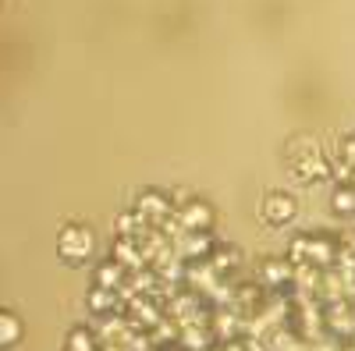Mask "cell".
I'll list each match as a JSON object with an SVG mask.
<instances>
[{
	"mask_svg": "<svg viewBox=\"0 0 355 351\" xmlns=\"http://www.w3.org/2000/svg\"><path fill=\"white\" fill-rule=\"evenodd\" d=\"M284 160H288L291 174H295L299 181H323V178L331 174V160L320 153V145H316L309 135L291 138L288 150H284Z\"/></svg>",
	"mask_w": 355,
	"mask_h": 351,
	"instance_id": "1",
	"label": "cell"
},
{
	"mask_svg": "<svg viewBox=\"0 0 355 351\" xmlns=\"http://www.w3.org/2000/svg\"><path fill=\"white\" fill-rule=\"evenodd\" d=\"M93 249H96V238L85 224H68L61 231V238H57V252H61L68 262H85L89 255H93Z\"/></svg>",
	"mask_w": 355,
	"mask_h": 351,
	"instance_id": "2",
	"label": "cell"
},
{
	"mask_svg": "<svg viewBox=\"0 0 355 351\" xmlns=\"http://www.w3.org/2000/svg\"><path fill=\"white\" fill-rule=\"evenodd\" d=\"M132 213H135L146 227H157V231H160V227H164L178 210L171 206V199H167V195H160V192H139V195H135V210H132Z\"/></svg>",
	"mask_w": 355,
	"mask_h": 351,
	"instance_id": "3",
	"label": "cell"
},
{
	"mask_svg": "<svg viewBox=\"0 0 355 351\" xmlns=\"http://www.w3.org/2000/svg\"><path fill=\"white\" fill-rule=\"evenodd\" d=\"M174 217H178V224H182L185 234H202V231H210V224H214V206L202 202V199H189Z\"/></svg>",
	"mask_w": 355,
	"mask_h": 351,
	"instance_id": "4",
	"label": "cell"
},
{
	"mask_svg": "<svg viewBox=\"0 0 355 351\" xmlns=\"http://www.w3.org/2000/svg\"><path fill=\"white\" fill-rule=\"evenodd\" d=\"M174 249L182 259H210L217 245L210 238V231H202V234H182V238L174 242Z\"/></svg>",
	"mask_w": 355,
	"mask_h": 351,
	"instance_id": "5",
	"label": "cell"
},
{
	"mask_svg": "<svg viewBox=\"0 0 355 351\" xmlns=\"http://www.w3.org/2000/svg\"><path fill=\"white\" fill-rule=\"evenodd\" d=\"M295 199L291 195H284V192H274V195H266V202H263V220L266 224H291L295 220Z\"/></svg>",
	"mask_w": 355,
	"mask_h": 351,
	"instance_id": "6",
	"label": "cell"
},
{
	"mask_svg": "<svg viewBox=\"0 0 355 351\" xmlns=\"http://www.w3.org/2000/svg\"><path fill=\"white\" fill-rule=\"evenodd\" d=\"M125 280H128V270L121 267V262H114V259H107L103 267L96 270V287H103V291H121Z\"/></svg>",
	"mask_w": 355,
	"mask_h": 351,
	"instance_id": "7",
	"label": "cell"
},
{
	"mask_svg": "<svg viewBox=\"0 0 355 351\" xmlns=\"http://www.w3.org/2000/svg\"><path fill=\"white\" fill-rule=\"evenodd\" d=\"M331 210L341 217H355V188L352 185H338L331 195Z\"/></svg>",
	"mask_w": 355,
	"mask_h": 351,
	"instance_id": "8",
	"label": "cell"
},
{
	"mask_svg": "<svg viewBox=\"0 0 355 351\" xmlns=\"http://www.w3.org/2000/svg\"><path fill=\"white\" fill-rule=\"evenodd\" d=\"M242 255H239V249H234V245H217L214 249V255H210V262H214V270L224 277V270L227 267H234V262H239Z\"/></svg>",
	"mask_w": 355,
	"mask_h": 351,
	"instance_id": "9",
	"label": "cell"
},
{
	"mask_svg": "<svg viewBox=\"0 0 355 351\" xmlns=\"http://www.w3.org/2000/svg\"><path fill=\"white\" fill-rule=\"evenodd\" d=\"M89 305H93L96 312H110V309L121 305V295H117V291H103V287H96L93 295H89Z\"/></svg>",
	"mask_w": 355,
	"mask_h": 351,
	"instance_id": "10",
	"label": "cell"
},
{
	"mask_svg": "<svg viewBox=\"0 0 355 351\" xmlns=\"http://www.w3.org/2000/svg\"><path fill=\"white\" fill-rule=\"evenodd\" d=\"M0 327H4V337H0L4 344H15V341H18V319H15L11 312L0 316Z\"/></svg>",
	"mask_w": 355,
	"mask_h": 351,
	"instance_id": "11",
	"label": "cell"
},
{
	"mask_svg": "<svg viewBox=\"0 0 355 351\" xmlns=\"http://www.w3.org/2000/svg\"><path fill=\"white\" fill-rule=\"evenodd\" d=\"M68 351H93V334L75 330V334H71V341H68Z\"/></svg>",
	"mask_w": 355,
	"mask_h": 351,
	"instance_id": "12",
	"label": "cell"
},
{
	"mask_svg": "<svg viewBox=\"0 0 355 351\" xmlns=\"http://www.w3.org/2000/svg\"><path fill=\"white\" fill-rule=\"evenodd\" d=\"M352 188H355V178H352Z\"/></svg>",
	"mask_w": 355,
	"mask_h": 351,
	"instance_id": "13",
	"label": "cell"
}]
</instances>
